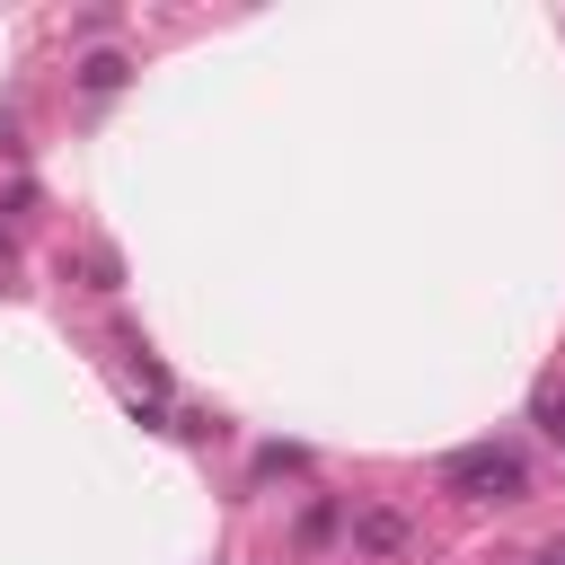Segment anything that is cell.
Instances as JSON below:
<instances>
[{
    "instance_id": "cell-1",
    "label": "cell",
    "mask_w": 565,
    "mask_h": 565,
    "mask_svg": "<svg viewBox=\"0 0 565 565\" xmlns=\"http://www.w3.org/2000/svg\"><path fill=\"white\" fill-rule=\"evenodd\" d=\"M441 486L450 494H477V503H521L530 494V459L512 441H477V450H450L441 459Z\"/></svg>"
},
{
    "instance_id": "cell-2",
    "label": "cell",
    "mask_w": 565,
    "mask_h": 565,
    "mask_svg": "<svg viewBox=\"0 0 565 565\" xmlns=\"http://www.w3.org/2000/svg\"><path fill=\"white\" fill-rule=\"evenodd\" d=\"M353 547H362V556H415V521H406L397 503H362V512H353Z\"/></svg>"
},
{
    "instance_id": "cell-3",
    "label": "cell",
    "mask_w": 565,
    "mask_h": 565,
    "mask_svg": "<svg viewBox=\"0 0 565 565\" xmlns=\"http://www.w3.org/2000/svg\"><path fill=\"white\" fill-rule=\"evenodd\" d=\"M124 71H132L124 53H88V62H79V88H88V97H106V88H124Z\"/></svg>"
},
{
    "instance_id": "cell-4",
    "label": "cell",
    "mask_w": 565,
    "mask_h": 565,
    "mask_svg": "<svg viewBox=\"0 0 565 565\" xmlns=\"http://www.w3.org/2000/svg\"><path fill=\"white\" fill-rule=\"evenodd\" d=\"M335 521H344V512H335V503H309V512H300V539H309V547H318V539H335Z\"/></svg>"
},
{
    "instance_id": "cell-5",
    "label": "cell",
    "mask_w": 565,
    "mask_h": 565,
    "mask_svg": "<svg viewBox=\"0 0 565 565\" xmlns=\"http://www.w3.org/2000/svg\"><path fill=\"white\" fill-rule=\"evenodd\" d=\"M530 565H565V547H547V556H530Z\"/></svg>"
},
{
    "instance_id": "cell-6",
    "label": "cell",
    "mask_w": 565,
    "mask_h": 565,
    "mask_svg": "<svg viewBox=\"0 0 565 565\" xmlns=\"http://www.w3.org/2000/svg\"><path fill=\"white\" fill-rule=\"evenodd\" d=\"M0 256H9V238H0Z\"/></svg>"
}]
</instances>
